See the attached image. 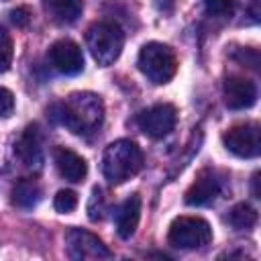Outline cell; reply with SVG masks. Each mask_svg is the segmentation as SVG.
Wrapping results in <instances>:
<instances>
[{
	"mask_svg": "<svg viewBox=\"0 0 261 261\" xmlns=\"http://www.w3.org/2000/svg\"><path fill=\"white\" fill-rule=\"evenodd\" d=\"M222 145L228 153L241 159L261 157V124L259 122H241L230 126L222 135Z\"/></svg>",
	"mask_w": 261,
	"mask_h": 261,
	"instance_id": "6",
	"label": "cell"
},
{
	"mask_svg": "<svg viewBox=\"0 0 261 261\" xmlns=\"http://www.w3.org/2000/svg\"><path fill=\"white\" fill-rule=\"evenodd\" d=\"M230 59L247 69L261 73V49L257 47H237L230 51Z\"/></svg>",
	"mask_w": 261,
	"mask_h": 261,
	"instance_id": "18",
	"label": "cell"
},
{
	"mask_svg": "<svg viewBox=\"0 0 261 261\" xmlns=\"http://www.w3.org/2000/svg\"><path fill=\"white\" fill-rule=\"evenodd\" d=\"M226 220H228V224H230L234 230H249V228H253L255 222H257V210L251 208L249 204L241 202V204H234V206L230 208Z\"/></svg>",
	"mask_w": 261,
	"mask_h": 261,
	"instance_id": "17",
	"label": "cell"
},
{
	"mask_svg": "<svg viewBox=\"0 0 261 261\" xmlns=\"http://www.w3.org/2000/svg\"><path fill=\"white\" fill-rule=\"evenodd\" d=\"M139 218H141V196L133 194L114 212V224H116L118 237L130 239L139 226Z\"/></svg>",
	"mask_w": 261,
	"mask_h": 261,
	"instance_id": "14",
	"label": "cell"
},
{
	"mask_svg": "<svg viewBox=\"0 0 261 261\" xmlns=\"http://www.w3.org/2000/svg\"><path fill=\"white\" fill-rule=\"evenodd\" d=\"M249 190H251V196H253V198L261 200V169L251 175V179H249Z\"/></svg>",
	"mask_w": 261,
	"mask_h": 261,
	"instance_id": "25",
	"label": "cell"
},
{
	"mask_svg": "<svg viewBox=\"0 0 261 261\" xmlns=\"http://www.w3.org/2000/svg\"><path fill=\"white\" fill-rule=\"evenodd\" d=\"M224 94V104L230 110H245L251 108L257 100V86L241 75H228L222 86Z\"/></svg>",
	"mask_w": 261,
	"mask_h": 261,
	"instance_id": "11",
	"label": "cell"
},
{
	"mask_svg": "<svg viewBox=\"0 0 261 261\" xmlns=\"http://www.w3.org/2000/svg\"><path fill=\"white\" fill-rule=\"evenodd\" d=\"M41 196L43 194H41L39 184L35 179H29V177L18 179L14 184V188H12V204L18 206V208H22V210L35 208L41 202Z\"/></svg>",
	"mask_w": 261,
	"mask_h": 261,
	"instance_id": "16",
	"label": "cell"
},
{
	"mask_svg": "<svg viewBox=\"0 0 261 261\" xmlns=\"http://www.w3.org/2000/svg\"><path fill=\"white\" fill-rule=\"evenodd\" d=\"M175 122H177V110H175L173 104H167V102L155 104V106H151V108H147V110L137 114L139 128L151 139L167 137L173 130Z\"/></svg>",
	"mask_w": 261,
	"mask_h": 261,
	"instance_id": "8",
	"label": "cell"
},
{
	"mask_svg": "<svg viewBox=\"0 0 261 261\" xmlns=\"http://www.w3.org/2000/svg\"><path fill=\"white\" fill-rule=\"evenodd\" d=\"M249 16H251V20L261 22V2H253L249 6Z\"/></svg>",
	"mask_w": 261,
	"mask_h": 261,
	"instance_id": "26",
	"label": "cell"
},
{
	"mask_svg": "<svg viewBox=\"0 0 261 261\" xmlns=\"http://www.w3.org/2000/svg\"><path fill=\"white\" fill-rule=\"evenodd\" d=\"M202 2H204L206 12L210 16H216V18L232 16L234 6H237V0H202Z\"/></svg>",
	"mask_w": 261,
	"mask_h": 261,
	"instance_id": "20",
	"label": "cell"
},
{
	"mask_svg": "<svg viewBox=\"0 0 261 261\" xmlns=\"http://www.w3.org/2000/svg\"><path fill=\"white\" fill-rule=\"evenodd\" d=\"M86 45H88L94 61L102 67H108L120 57V51L124 45V35L120 31V27L114 22H108V20L94 22L86 33Z\"/></svg>",
	"mask_w": 261,
	"mask_h": 261,
	"instance_id": "4",
	"label": "cell"
},
{
	"mask_svg": "<svg viewBox=\"0 0 261 261\" xmlns=\"http://www.w3.org/2000/svg\"><path fill=\"white\" fill-rule=\"evenodd\" d=\"M47 16L59 24H73L84 10V0H43Z\"/></svg>",
	"mask_w": 261,
	"mask_h": 261,
	"instance_id": "15",
	"label": "cell"
},
{
	"mask_svg": "<svg viewBox=\"0 0 261 261\" xmlns=\"http://www.w3.org/2000/svg\"><path fill=\"white\" fill-rule=\"evenodd\" d=\"M53 208L59 214H69L77 208V194L73 190H59L53 198Z\"/></svg>",
	"mask_w": 261,
	"mask_h": 261,
	"instance_id": "19",
	"label": "cell"
},
{
	"mask_svg": "<svg viewBox=\"0 0 261 261\" xmlns=\"http://www.w3.org/2000/svg\"><path fill=\"white\" fill-rule=\"evenodd\" d=\"M212 241V228L208 220L200 216H179L171 222L167 243L175 249H202Z\"/></svg>",
	"mask_w": 261,
	"mask_h": 261,
	"instance_id": "5",
	"label": "cell"
},
{
	"mask_svg": "<svg viewBox=\"0 0 261 261\" xmlns=\"http://www.w3.org/2000/svg\"><path fill=\"white\" fill-rule=\"evenodd\" d=\"M2 116L4 118H8L10 114H12V108H14V96H12V92L8 90V88H2Z\"/></svg>",
	"mask_w": 261,
	"mask_h": 261,
	"instance_id": "24",
	"label": "cell"
},
{
	"mask_svg": "<svg viewBox=\"0 0 261 261\" xmlns=\"http://www.w3.org/2000/svg\"><path fill=\"white\" fill-rule=\"evenodd\" d=\"M137 67L151 84L161 86V84H167L175 75L177 59L171 47L151 41L141 47L139 57H137Z\"/></svg>",
	"mask_w": 261,
	"mask_h": 261,
	"instance_id": "3",
	"label": "cell"
},
{
	"mask_svg": "<svg viewBox=\"0 0 261 261\" xmlns=\"http://www.w3.org/2000/svg\"><path fill=\"white\" fill-rule=\"evenodd\" d=\"M49 116L77 137H92L104 122V104L98 94L73 92L65 100L55 102L49 108Z\"/></svg>",
	"mask_w": 261,
	"mask_h": 261,
	"instance_id": "1",
	"label": "cell"
},
{
	"mask_svg": "<svg viewBox=\"0 0 261 261\" xmlns=\"http://www.w3.org/2000/svg\"><path fill=\"white\" fill-rule=\"evenodd\" d=\"M0 39H2V47H0V51H2V71H8V67H10V61H12V41H10V35H8V31L6 29H0Z\"/></svg>",
	"mask_w": 261,
	"mask_h": 261,
	"instance_id": "22",
	"label": "cell"
},
{
	"mask_svg": "<svg viewBox=\"0 0 261 261\" xmlns=\"http://www.w3.org/2000/svg\"><path fill=\"white\" fill-rule=\"evenodd\" d=\"M53 163H55L59 175L71 184H80L88 175L86 159L67 147H55L53 149Z\"/></svg>",
	"mask_w": 261,
	"mask_h": 261,
	"instance_id": "13",
	"label": "cell"
},
{
	"mask_svg": "<svg viewBox=\"0 0 261 261\" xmlns=\"http://www.w3.org/2000/svg\"><path fill=\"white\" fill-rule=\"evenodd\" d=\"M143 163H145V157L141 147L128 139H118L104 149L102 173L110 186H118L135 177L143 169Z\"/></svg>",
	"mask_w": 261,
	"mask_h": 261,
	"instance_id": "2",
	"label": "cell"
},
{
	"mask_svg": "<svg viewBox=\"0 0 261 261\" xmlns=\"http://www.w3.org/2000/svg\"><path fill=\"white\" fill-rule=\"evenodd\" d=\"M65 249L69 259L73 261H100V259H110L112 251L102 243V239H98L94 232L86 230V228H69L65 232Z\"/></svg>",
	"mask_w": 261,
	"mask_h": 261,
	"instance_id": "7",
	"label": "cell"
},
{
	"mask_svg": "<svg viewBox=\"0 0 261 261\" xmlns=\"http://www.w3.org/2000/svg\"><path fill=\"white\" fill-rule=\"evenodd\" d=\"M10 20H12V24L18 27V29L29 27V22H31V12H29V8L18 6V8L10 10Z\"/></svg>",
	"mask_w": 261,
	"mask_h": 261,
	"instance_id": "23",
	"label": "cell"
},
{
	"mask_svg": "<svg viewBox=\"0 0 261 261\" xmlns=\"http://www.w3.org/2000/svg\"><path fill=\"white\" fill-rule=\"evenodd\" d=\"M14 153L29 169H41L43 163V147H41V133L37 124H29L18 141L14 143Z\"/></svg>",
	"mask_w": 261,
	"mask_h": 261,
	"instance_id": "12",
	"label": "cell"
},
{
	"mask_svg": "<svg viewBox=\"0 0 261 261\" xmlns=\"http://www.w3.org/2000/svg\"><path fill=\"white\" fill-rule=\"evenodd\" d=\"M104 212H106V204H104V196H102V190L100 188H94L92 190V196H90V202H88V216L92 222H98L104 218Z\"/></svg>",
	"mask_w": 261,
	"mask_h": 261,
	"instance_id": "21",
	"label": "cell"
},
{
	"mask_svg": "<svg viewBox=\"0 0 261 261\" xmlns=\"http://www.w3.org/2000/svg\"><path fill=\"white\" fill-rule=\"evenodd\" d=\"M49 63L63 75H77L84 71V53L77 43L59 39L49 47Z\"/></svg>",
	"mask_w": 261,
	"mask_h": 261,
	"instance_id": "9",
	"label": "cell"
},
{
	"mask_svg": "<svg viewBox=\"0 0 261 261\" xmlns=\"http://www.w3.org/2000/svg\"><path fill=\"white\" fill-rule=\"evenodd\" d=\"M222 192V179L214 169H202L192 186L186 190L184 202L188 206H208L212 204Z\"/></svg>",
	"mask_w": 261,
	"mask_h": 261,
	"instance_id": "10",
	"label": "cell"
}]
</instances>
